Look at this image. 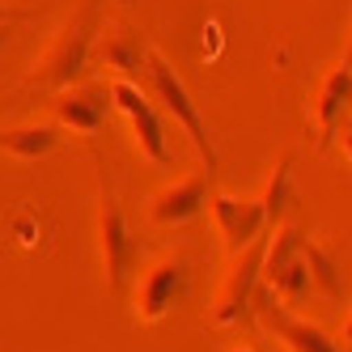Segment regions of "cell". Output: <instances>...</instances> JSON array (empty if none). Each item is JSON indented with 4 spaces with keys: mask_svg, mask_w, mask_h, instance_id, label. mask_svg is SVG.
Instances as JSON below:
<instances>
[{
    "mask_svg": "<svg viewBox=\"0 0 352 352\" xmlns=\"http://www.w3.org/2000/svg\"><path fill=\"white\" fill-rule=\"evenodd\" d=\"M102 9H107V0H81V9L56 30L52 47H47V52L38 56V64L30 68L26 85H38V89L77 85L85 77V68H89L94 38H98V30H102Z\"/></svg>",
    "mask_w": 352,
    "mask_h": 352,
    "instance_id": "6da1fadb",
    "label": "cell"
},
{
    "mask_svg": "<svg viewBox=\"0 0 352 352\" xmlns=\"http://www.w3.org/2000/svg\"><path fill=\"white\" fill-rule=\"evenodd\" d=\"M301 234L293 221L272 225V238L263 246V267H259V285L272 289V297L280 306H306L310 301V272L301 259Z\"/></svg>",
    "mask_w": 352,
    "mask_h": 352,
    "instance_id": "7a4b0ae2",
    "label": "cell"
},
{
    "mask_svg": "<svg viewBox=\"0 0 352 352\" xmlns=\"http://www.w3.org/2000/svg\"><path fill=\"white\" fill-rule=\"evenodd\" d=\"M144 77H148V85H153V94H157V102L174 115V123L191 136V144H195V153H199V162H204V170L212 174L217 170V148H212V140H208V132H204V123H199V107L191 102V94H187V85H183V77L174 72V64L162 56V52H153L148 47L144 52Z\"/></svg>",
    "mask_w": 352,
    "mask_h": 352,
    "instance_id": "3957f363",
    "label": "cell"
},
{
    "mask_svg": "<svg viewBox=\"0 0 352 352\" xmlns=\"http://www.w3.org/2000/svg\"><path fill=\"white\" fill-rule=\"evenodd\" d=\"M98 250H102L107 285L115 293H123V289H128V280H132V272H136L140 246H136V234H132L128 217H123L115 191L107 187V179H102V187H98Z\"/></svg>",
    "mask_w": 352,
    "mask_h": 352,
    "instance_id": "277c9868",
    "label": "cell"
},
{
    "mask_svg": "<svg viewBox=\"0 0 352 352\" xmlns=\"http://www.w3.org/2000/svg\"><path fill=\"white\" fill-rule=\"evenodd\" d=\"M191 289V263L187 259H157L136 276L132 289V310L136 322H157L174 310V301H183Z\"/></svg>",
    "mask_w": 352,
    "mask_h": 352,
    "instance_id": "5b68a950",
    "label": "cell"
},
{
    "mask_svg": "<svg viewBox=\"0 0 352 352\" xmlns=\"http://www.w3.org/2000/svg\"><path fill=\"white\" fill-rule=\"evenodd\" d=\"M263 246L267 238H255L250 246H242L234 263H230V276L212 301V327H238L242 318H250V301H255V289H259V267H263Z\"/></svg>",
    "mask_w": 352,
    "mask_h": 352,
    "instance_id": "8992f818",
    "label": "cell"
},
{
    "mask_svg": "<svg viewBox=\"0 0 352 352\" xmlns=\"http://www.w3.org/2000/svg\"><path fill=\"white\" fill-rule=\"evenodd\" d=\"M250 314H259V322H263L289 352H340V344L327 336L322 327H314L310 318H297V314H293L289 306H280V301L272 297V289H263V285L255 289Z\"/></svg>",
    "mask_w": 352,
    "mask_h": 352,
    "instance_id": "52a82bcc",
    "label": "cell"
},
{
    "mask_svg": "<svg viewBox=\"0 0 352 352\" xmlns=\"http://www.w3.org/2000/svg\"><path fill=\"white\" fill-rule=\"evenodd\" d=\"M111 107H119L123 115H128L132 136H136V144H140V153H144L148 162L166 166V162H170V148H166V128H162V119H157V107L144 98V89H140L136 81L115 77V81H111Z\"/></svg>",
    "mask_w": 352,
    "mask_h": 352,
    "instance_id": "ba28073f",
    "label": "cell"
},
{
    "mask_svg": "<svg viewBox=\"0 0 352 352\" xmlns=\"http://www.w3.org/2000/svg\"><path fill=\"white\" fill-rule=\"evenodd\" d=\"M107 111H111V81L64 85V89H56V102H52L56 128H68V132H98Z\"/></svg>",
    "mask_w": 352,
    "mask_h": 352,
    "instance_id": "9c48e42d",
    "label": "cell"
},
{
    "mask_svg": "<svg viewBox=\"0 0 352 352\" xmlns=\"http://www.w3.org/2000/svg\"><path fill=\"white\" fill-rule=\"evenodd\" d=\"M217 221V230L225 238V250L230 255H238L242 246H250L255 238H263L267 221H263V208L259 199H238V195H212L208 191V204H204Z\"/></svg>",
    "mask_w": 352,
    "mask_h": 352,
    "instance_id": "30bf717a",
    "label": "cell"
},
{
    "mask_svg": "<svg viewBox=\"0 0 352 352\" xmlns=\"http://www.w3.org/2000/svg\"><path fill=\"white\" fill-rule=\"evenodd\" d=\"M204 204H208V170H199V174H191V179H183V183L162 187L153 199H148V221L174 230V225L195 221L199 212H204Z\"/></svg>",
    "mask_w": 352,
    "mask_h": 352,
    "instance_id": "8fae6325",
    "label": "cell"
},
{
    "mask_svg": "<svg viewBox=\"0 0 352 352\" xmlns=\"http://www.w3.org/2000/svg\"><path fill=\"white\" fill-rule=\"evenodd\" d=\"M348 98H352V64L340 60V64H331V68L322 72V81L314 89V102H310L314 123H318V144H331L336 140L340 119L348 111Z\"/></svg>",
    "mask_w": 352,
    "mask_h": 352,
    "instance_id": "7c38bea8",
    "label": "cell"
},
{
    "mask_svg": "<svg viewBox=\"0 0 352 352\" xmlns=\"http://www.w3.org/2000/svg\"><path fill=\"white\" fill-rule=\"evenodd\" d=\"M94 47H98V56H102V64L115 68V77H123V81L144 77V52H148V47H140V38H136L128 26L98 30Z\"/></svg>",
    "mask_w": 352,
    "mask_h": 352,
    "instance_id": "4fadbf2b",
    "label": "cell"
},
{
    "mask_svg": "<svg viewBox=\"0 0 352 352\" xmlns=\"http://www.w3.org/2000/svg\"><path fill=\"white\" fill-rule=\"evenodd\" d=\"M301 259H306V272H310V289H318L322 297H331V301H348L344 272H340V259L331 255V250L310 242V238H301Z\"/></svg>",
    "mask_w": 352,
    "mask_h": 352,
    "instance_id": "5bb4252c",
    "label": "cell"
},
{
    "mask_svg": "<svg viewBox=\"0 0 352 352\" xmlns=\"http://www.w3.org/2000/svg\"><path fill=\"white\" fill-rule=\"evenodd\" d=\"M60 144V128L56 123H17V128H0V148L13 157H47Z\"/></svg>",
    "mask_w": 352,
    "mask_h": 352,
    "instance_id": "9a60e30c",
    "label": "cell"
},
{
    "mask_svg": "<svg viewBox=\"0 0 352 352\" xmlns=\"http://www.w3.org/2000/svg\"><path fill=\"white\" fill-rule=\"evenodd\" d=\"M289 199H293V153H285L280 162L272 166L267 191L259 195L263 221H267V225H280V221H285V212H289Z\"/></svg>",
    "mask_w": 352,
    "mask_h": 352,
    "instance_id": "2e32d148",
    "label": "cell"
},
{
    "mask_svg": "<svg viewBox=\"0 0 352 352\" xmlns=\"http://www.w3.org/2000/svg\"><path fill=\"white\" fill-rule=\"evenodd\" d=\"M17 17H21L17 9H9V5H0V21H17Z\"/></svg>",
    "mask_w": 352,
    "mask_h": 352,
    "instance_id": "e0dca14e",
    "label": "cell"
},
{
    "mask_svg": "<svg viewBox=\"0 0 352 352\" xmlns=\"http://www.w3.org/2000/svg\"><path fill=\"white\" fill-rule=\"evenodd\" d=\"M9 34H13V26H9V21H0V47L9 43Z\"/></svg>",
    "mask_w": 352,
    "mask_h": 352,
    "instance_id": "ac0fdd59",
    "label": "cell"
},
{
    "mask_svg": "<svg viewBox=\"0 0 352 352\" xmlns=\"http://www.w3.org/2000/svg\"><path fill=\"white\" fill-rule=\"evenodd\" d=\"M230 352H255V348H242V344H238V348H230Z\"/></svg>",
    "mask_w": 352,
    "mask_h": 352,
    "instance_id": "d6986e66",
    "label": "cell"
}]
</instances>
